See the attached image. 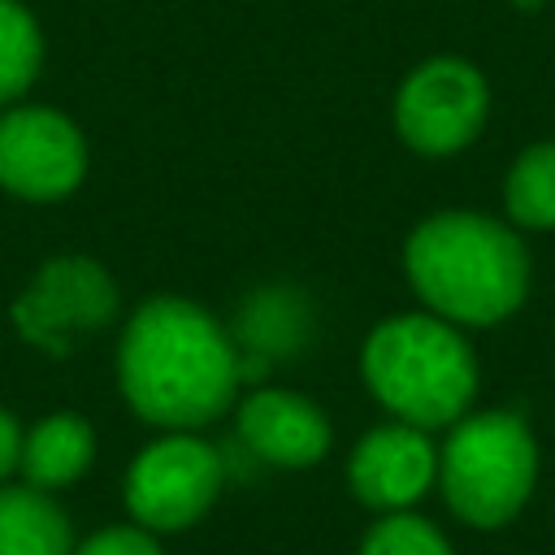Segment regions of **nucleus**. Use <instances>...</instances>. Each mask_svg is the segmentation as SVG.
Listing matches in <instances>:
<instances>
[{"label":"nucleus","instance_id":"nucleus-13","mask_svg":"<svg viewBox=\"0 0 555 555\" xmlns=\"http://www.w3.org/2000/svg\"><path fill=\"white\" fill-rule=\"evenodd\" d=\"M74 525L39 486H0V555H74Z\"/></svg>","mask_w":555,"mask_h":555},{"label":"nucleus","instance_id":"nucleus-16","mask_svg":"<svg viewBox=\"0 0 555 555\" xmlns=\"http://www.w3.org/2000/svg\"><path fill=\"white\" fill-rule=\"evenodd\" d=\"M360 555H455L442 529L416 512H386L360 542Z\"/></svg>","mask_w":555,"mask_h":555},{"label":"nucleus","instance_id":"nucleus-5","mask_svg":"<svg viewBox=\"0 0 555 555\" xmlns=\"http://www.w3.org/2000/svg\"><path fill=\"white\" fill-rule=\"evenodd\" d=\"M221 481H225L221 451L195 438L191 429H169L130 460L121 499L134 525L152 533H173L195 525L217 503Z\"/></svg>","mask_w":555,"mask_h":555},{"label":"nucleus","instance_id":"nucleus-4","mask_svg":"<svg viewBox=\"0 0 555 555\" xmlns=\"http://www.w3.org/2000/svg\"><path fill=\"white\" fill-rule=\"evenodd\" d=\"M447 507L473 529L507 525L538 486V438L520 412H464L438 447Z\"/></svg>","mask_w":555,"mask_h":555},{"label":"nucleus","instance_id":"nucleus-1","mask_svg":"<svg viewBox=\"0 0 555 555\" xmlns=\"http://www.w3.org/2000/svg\"><path fill=\"white\" fill-rule=\"evenodd\" d=\"M117 382L134 416L160 429L217 421L238 390L234 338L186 299H147L121 330Z\"/></svg>","mask_w":555,"mask_h":555},{"label":"nucleus","instance_id":"nucleus-15","mask_svg":"<svg viewBox=\"0 0 555 555\" xmlns=\"http://www.w3.org/2000/svg\"><path fill=\"white\" fill-rule=\"evenodd\" d=\"M43 61V35L17 0H0V104L17 100Z\"/></svg>","mask_w":555,"mask_h":555},{"label":"nucleus","instance_id":"nucleus-11","mask_svg":"<svg viewBox=\"0 0 555 555\" xmlns=\"http://www.w3.org/2000/svg\"><path fill=\"white\" fill-rule=\"evenodd\" d=\"M312 334V308L291 286H264L247 295L234 317V347H238V377L264 373L278 356H291Z\"/></svg>","mask_w":555,"mask_h":555},{"label":"nucleus","instance_id":"nucleus-9","mask_svg":"<svg viewBox=\"0 0 555 555\" xmlns=\"http://www.w3.org/2000/svg\"><path fill=\"white\" fill-rule=\"evenodd\" d=\"M438 481V447L429 429L386 421L369 429L347 460L351 494L373 512H412V503Z\"/></svg>","mask_w":555,"mask_h":555},{"label":"nucleus","instance_id":"nucleus-8","mask_svg":"<svg viewBox=\"0 0 555 555\" xmlns=\"http://www.w3.org/2000/svg\"><path fill=\"white\" fill-rule=\"evenodd\" d=\"M113 312H117L113 278L95 260L61 256L35 273L30 291L13 308V321L35 347H48L61 356L78 334L108 325Z\"/></svg>","mask_w":555,"mask_h":555},{"label":"nucleus","instance_id":"nucleus-14","mask_svg":"<svg viewBox=\"0 0 555 555\" xmlns=\"http://www.w3.org/2000/svg\"><path fill=\"white\" fill-rule=\"evenodd\" d=\"M503 217L516 230H555V139H538L516 152L503 173Z\"/></svg>","mask_w":555,"mask_h":555},{"label":"nucleus","instance_id":"nucleus-19","mask_svg":"<svg viewBox=\"0 0 555 555\" xmlns=\"http://www.w3.org/2000/svg\"><path fill=\"white\" fill-rule=\"evenodd\" d=\"M512 4H516V9H525V13H533V9H542L546 0H512Z\"/></svg>","mask_w":555,"mask_h":555},{"label":"nucleus","instance_id":"nucleus-7","mask_svg":"<svg viewBox=\"0 0 555 555\" xmlns=\"http://www.w3.org/2000/svg\"><path fill=\"white\" fill-rule=\"evenodd\" d=\"M87 173L78 126L43 104H17L0 117V186L22 199H61Z\"/></svg>","mask_w":555,"mask_h":555},{"label":"nucleus","instance_id":"nucleus-17","mask_svg":"<svg viewBox=\"0 0 555 555\" xmlns=\"http://www.w3.org/2000/svg\"><path fill=\"white\" fill-rule=\"evenodd\" d=\"M74 555H165L156 533L143 525H108L74 546Z\"/></svg>","mask_w":555,"mask_h":555},{"label":"nucleus","instance_id":"nucleus-2","mask_svg":"<svg viewBox=\"0 0 555 555\" xmlns=\"http://www.w3.org/2000/svg\"><path fill=\"white\" fill-rule=\"evenodd\" d=\"M403 273L425 312L460 330H490L525 308L533 256L507 217L442 208L412 225Z\"/></svg>","mask_w":555,"mask_h":555},{"label":"nucleus","instance_id":"nucleus-18","mask_svg":"<svg viewBox=\"0 0 555 555\" xmlns=\"http://www.w3.org/2000/svg\"><path fill=\"white\" fill-rule=\"evenodd\" d=\"M22 438H26V434H22L17 416L0 408V481H4L9 473H17V464H22Z\"/></svg>","mask_w":555,"mask_h":555},{"label":"nucleus","instance_id":"nucleus-12","mask_svg":"<svg viewBox=\"0 0 555 555\" xmlns=\"http://www.w3.org/2000/svg\"><path fill=\"white\" fill-rule=\"evenodd\" d=\"M91 460H95V429L78 412H52L35 429H26L17 473L26 477V486L52 494L61 486H74L91 468Z\"/></svg>","mask_w":555,"mask_h":555},{"label":"nucleus","instance_id":"nucleus-6","mask_svg":"<svg viewBox=\"0 0 555 555\" xmlns=\"http://www.w3.org/2000/svg\"><path fill=\"white\" fill-rule=\"evenodd\" d=\"M490 117V82L468 56H429L395 91V130L421 156H455Z\"/></svg>","mask_w":555,"mask_h":555},{"label":"nucleus","instance_id":"nucleus-10","mask_svg":"<svg viewBox=\"0 0 555 555\" xmlns=\"http://www.w3.org/2000/svg\"><path fill=\"white\" fill-rule=\"evenodd\" d=\"M330 438L334 429L325 412L295 390L264 386L238 403V442L264 464L308 468L330 451Z\"/></svg>","mask_w":555,"mask_h":555},{"label":"nucleus","instance_id":"nucleus-3","mask_svg":"<svg viewBox=\"0 0 555 555\" xmlns=\"http://www.w3.org/2000/svg\"><path fill=\"white\" fill-rule=\"evenodd\" d=\"M369 395L403 425L451 429L477 399V351L434 312H399L369 330L360 351Z\"/></svg>","mask_w":555,"mask_h":555}]
</instances>
